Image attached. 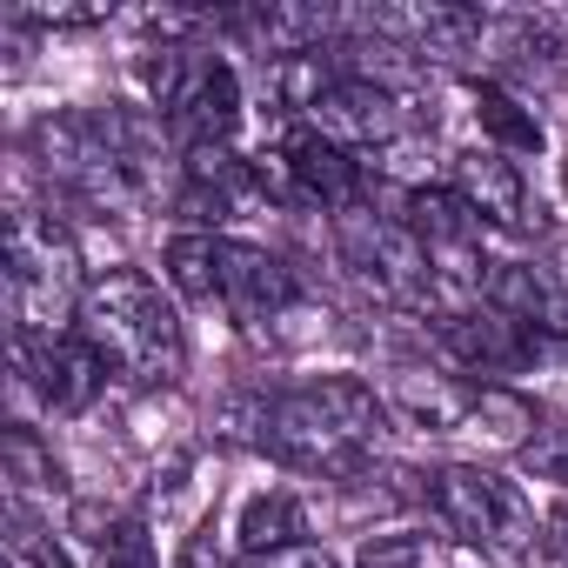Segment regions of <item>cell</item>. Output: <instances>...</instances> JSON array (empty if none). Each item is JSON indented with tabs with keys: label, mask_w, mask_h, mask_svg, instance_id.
<instances>
[{
	"label": "cell",
	"mask_w": 568,
	"mask_h": 568,
	"mask_svg": "<svg viewBox=\"0 0 568 568\" xmlns=\"http://www.w3.org/2000/svg\"><path fill=\"white\" fill-rule=\"evenodd\" d=\"M302 128H315L322 141H335V148H348V154H375V148H395V141L408 134V108H402V94H395L388 81H368V74L355 68L342 88H328V94L308 108Z\"/></svg>",
	"instance_id": "cell-10"
},
{
	"label": "cell",
	"mask_w": 568,
	"mask_h": 568,
	"mask_svg": "<svg viewBox=\"0 0 568 568\" xmlns=\"http://www.w3.org/2000/svg\"><path fill=\"white\" fill-rule=\"evenodd\" d=\"M335 247H342L348 274L368 295H382L395 308H415V315H435V322L455 315L442 274H435V261H428V247L415 241L408 221L375 214V207H348V214H335Z\"/></svg>",
	"instance_id": "cell-7"
},
{
	"label": "cell",
	"mask_w": 568,
	"mask_h": 568,
	"mask_svg": "<svg viewBox=\"0 0 568 568\" xmlns=\"http://www.w3.org/2000/svg\"><path fill=\"white\" fill-rule=\"evenodd\" d=\"M168 281L187 295V302H207L214 308V281H221V234H201V227H187V234H174L168 241Z\"/></svg>",
	"instance_id": "cell-16"
},
{
	"label": "cell",
	"mask_w": 568,
	"mask_h": 568,
	"mask_svg": "<svg viewBox=\"0 0 568 568\" xmlns=\"http://www.w3.org/2000/svg\"><path fill=\"white\" fill-rule=\"evenodd\" d=\"M234 568H342L328 548H315V541H295V548H267V555H241Z\"/></svg>",
	"instance_id": "cell-20"
},
{
	"label": "cell",
	"mask_w": 568,
	"mask_h": 568,
	"mask_svg": "<svg viewBox=\"0 0 568 568\" xmlns=\"http://www.w3.org/2000/svg\"><path fill=\"white\" fill-rule=\"evenodd\" d=\"M481 302L501 308L508 322H521L541 342H568V281L548 261H501Z\"/></svg>",
	"instance_id": "cell-12"
},
{
	"label": "cell",
	"mask_w": 568,
	"mask_h": 568,
	"mask_svg": "<svg viewBox=\"0 0 568 568\" xmlns=\"http://www.w3.org/2000/svg\"><path fill=\"white\" fill-rule=\"evenodd\" d=\"M295 302H302V281H295V267H288V261L267 254V247H254V241L221 234L214 308H221V315H234V328H267V322L288 315Z\"/></svg>",
	"instance_id": "cell-9"
},
{
	"label": "cell",
	"mask_w": 568,
	"mask_h": 568,
	"mask_svg": "<svg viewBox=\"0 0 568 568\" xmlns=\"http://www.w3.org/2000/svg\"><path fill=\"white\" fill-rule=\"evenodd\" d=\"M521 462L541 475V481H568V428H548L521 448Z\"/></svg>",
	"instance_id": "cell-19"
},
{
	"label": "cell",
	"mask_w": 568,
	"mask_h": 568,
	"mask_svg": "<svg viewBox=\"0 0 568 568\" xmlns=\"http://www.w3.org/2000/svg\"><path fill=\"white\" fill-rule=\"evenodd\" d=\"M28 362H34V388H41V402L54 415H81L101 395V382H108V362L81 335H54V342L28 348Z\"/></svg>",
	"instance_id": "cell-13"
},
{
	"label": "cell",
	"mask_w": 568,
	"mask_h": 568,
	"mask_svg": "<svg viewBox=\"0 0 568 568\" xmlns=\"http://www.w3.org/2000/svg\"><path fill=\"white\" fill-rule=\"evenodd\" d=\"M141 88L161 108V134L181 154H227V141L241 128V81L221 54L161 41L141 54Z\"/></svg>",
	"instance_id": "cell-4"
},
{
	"label": "cell",
	"mask_w": 568,
	"mask_h": 568,
	"mask_svg": "<svg viewBox=\"0 0 568 568\" xmlns=\"http://www.w3.org/2000/svg\"><path fill=\"white\" fill-rule=\"evenodd\" d=\"M561 187H568V161H561Z\"/></svg>",
	"instance_id": "cell-22"
},
{
	"label": "cell",
	"mask_w": 568,
	"mask_h": 568,
	"mask_svg": "<svg viewBox=\"0 0 568 568\" xmlns=\"http://www.w3.org/2000/svg\"><path fill=\"white\" fill-rule=\"evenodd\" d=\"M422 501H428V515H435L462 548H475V555L515 561V555H528V541H535V515H528L521 488L501 481L495 468H475V462L428 468V475H422Z\"/></svg>",
	"instance_id": "cell-8"
},
{
	"label": "cell",
	"mask_w": 568,
	"mask_h": 568,
	"mask_svg": "<svg viewBox=\"0 0 568 568\" xmlns=\"http://www.w3.org/2000/svg\"><path fill=\"white\" fill-rule=\"evenodd\" d=\"M541 568H568V508L541 521Z\"/></svg>",
	"instance_id": "cell-21"
},
{
	"label": "cell",
	"mask_w": 568,
	"mask_h": 568,
	"mask_svg": "<svg viewBox=\"0 0 568 568\" xmlns=\"http://www.w3.org/2000/svg\"><path fill=\"white\" fill-rule=\"evenodd\" d=\"M0 281H8V322H14L21 348H41V342L68 335V322H81V302H88L81 247H74V234L54 214L14 207Z\"/></svg>",
	"instance_id": "cell-3"
},
{
	"label": "cell",
	"mask_w": 568,
	"mask_h": 568,
	"mask_svg": "<svg viewBox=\"0 0 568 568\" xmlns=\"http://www.w3.org/2000/svg\"><path fill=\"white\" fill-rule=\"evenodd\" d=\"M455 194H462L488 227H501V234H535V227H541V201H535L521 161L501 154V148H468V154H455Z\"/></svg>",
	"instance_id": "cell-11"
},
{
	"label": "cell",
	"mask_w": 568,
	"mask_h": 568,
	"mask_svg": "<svg viewBox=\"0 0 568 568\" xmlns=\"http://www.w3.org/2000/svg\"><path fill=\"white\" fill-rule=\"evenodd\" d=\"M475 114H481L501 141H515V148H541V128H535L528 114H515V101H508L501 88H475Z\"/></svg>",
	"instance_id": "cell-18"
},
{
	"label": "cell",
	"mask_w": 568,
	"mask_h": 568,
	"mask_svg": "<svg viewBox=\"0 0 568 568\" xmlns=\"http://www.w3.org/2000/svg\"><path fill=\"white\" fill-rule=\"evenodd\" d=\"M41 148V168L48 181H61L68 194L94 201V207H134L141 201V181H148V141L128 114H61V121H41L34 134Z\"/></svg>",
	"instance_id": "cell-5"
},
{
	"label": "cell",
	"mask_w": 568,
	"mask_h": 568,
	"mask_svg": "<svg viewBox=\"0 0 568 568\" xmlns=\"http://www.w3.org/2000/svg\"><path fill=\"white\" fill-rule=\"evenodd\" d=\"M302 535H308V515H302V501H295L288 488H267V495H254V501H247V515H241V548H247V555L295 548Z\"/></svg>",
	"instance_id": "cell-15"
},
{
	"label": "cell",
	"mask_w": 568,
	"mask_h": 568,
	"mask_svg": "<svg viewBox=\"0 0 568 568\" xmlns=\"http://www.w3.org/2000/svg\"><path fill=\"white\" fill-rule=\"evenodd\" d=\"M54 495H61L54 448H48L28 422H14V428H8V501L34 508V501H54Z\"/></svg>",
	"instance_id": "cell-14"
},
{
	"label": "cell",
	"mask_w": 568,
	"mask_h": 568,
	"mask_svg": "<svg viewBox=\"0 0 568 568\" xmlns=\"http://www.w3.org/2000/svg\"><path fill=\"white\" fill-rule=\"evenodd\" d=\"M382 395L355 375H322V382H295L254 408V442L261 455H274L295 475H322V481H348L375 462L382 442Z\"/></svg>",
	"instance_id": "cell-1"
},
{
	"label": "cell",
	"mask_w": 568,
	"mask_h": 568,
	"mask_svg": "<svg viewBox=\"0 0 568 568\" xmlns=\"http://www.w3.org/2000/svg\"><path fill=\"white\" fill-rule=\"evenodd\" d=\"M388 402L428 435H455V442H481V448H528L535 442V402H521L515 388L481 382V375L402 368Z\"/></svg>",
	"instance_id": "cell-6"
},
{
	"label": "cell",
	"mask_w": 568,
	"mask_h": 568,
	"mask_svg": "<svg viewBox=\"0 0 568 568\" xmlns=\"http://www.w3.org/2000/svg\"><path fill=\"white\" fill-rule=\"evenodd\" d=\"M74 335L108 362V375H121L128 388H174L187 375V335L174 302L154 288L141 267H108L88 281V302Z\"/></svg>",
	"instance_id": "cell-2"
},
{
	"label": "cell",
	"mask_w": 568,
	"mask_h": 568,
	"mask_svg": "<svg viewBox=\"0 0 568 568\" xmlns=\"http://www.w3.org/2000/svg\"><path fill=\"white\" fill-rule=\"evenodd\" d=\"M355 568H462V561L442 541H428V535H382V541L362 548Z\"/></svg>",
	"instance_id": "cell-17"
}]
</instances>
